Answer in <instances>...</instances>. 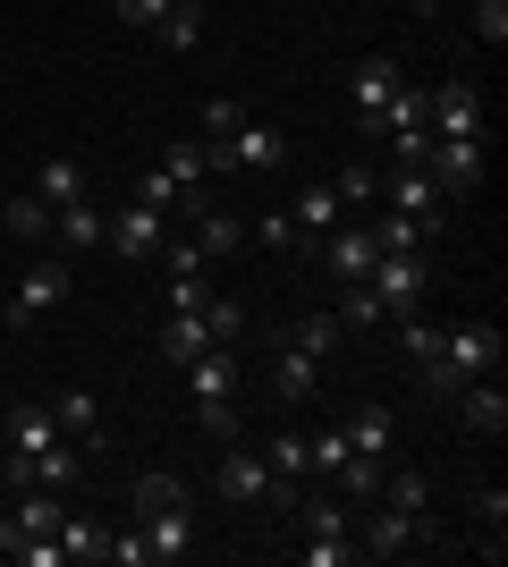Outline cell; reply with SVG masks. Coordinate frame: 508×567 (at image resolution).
I'll list each match as a JSON object with an SVG mask.
<instances>
[{"instance_id":"cell-40","label":"cell","mask_w":508,"mask_h":567,"mask_svg":"<svg viewBox=\"0 0 508 567\" xmlns=\"http://www.w3.org/2000/svg\"><path fill=\"white\" fill-rule=\"evenodd\" d=\"M305 457H314V474H339V466H348V432H314V441H305Z\"/></svg>"},{"instance_id":"cell-48","label":"cell","mask_w":508,"mask_h":567,"mask_svg":"<svg viewBox=\"0 0 508 567\" xmlns=\"http://www.w3.org/2000/svg\"><path fill=\"white\" fill-rule=\"evenodd\" d=\"M136 204H162V213H178V187H169L162 169H145V178H136Z\"/></svg>"},{"instance_id":"cell-15","label":"cell","mask_w":508,"mask_h":567,"mask_svg":"<svg viewBox=\"0 0 508 567\" xmlns=\"http://www.w3.org/2000/svg\"><path fill=\"white\" fill-rule=\"evenodd\" d=\"M458 415H466V432H491V441H500L508 432V390H500V373H475L458 390Z\"/></svg>"},{"instance_id":"cell-30","label":"cell","mask_w":508,"mask_h":567,"mask_svg":"<svg viewBox=\"0 0 508 567\" xmlns=\"http://www.w3.org/2000/svg\"><path fill=\"white\" fill-rule=\"evenodd\" d=\"M382 508H407V517H433V483H424V474H398V466H390V474H382Z\"/></svg>"},{"instance_id":"cell-28","label":"cell","mask_w":508,"mask_h":567,"mask_svg":"<svg viewBox=\"0 0 508 567\" xmlns=\"http://www.w3.org/2000/svg\"><path fill=\"white\" fill-rule=\"evenodd\" d=\"M373 237H382V255H424L440 229H424V220H407V213H382V220H373Z\"/></svg>"},{"instance_id":"cell-45","label":"cell","mask_w":508,"mask_h":567,"mask_svg":"<svg viewBox=\"0 0 508 567\" xmlns=\"http://www.w3.org/2000/svg\"><path fill=\"white\" fill-rule=\"evenodd\" d=\"M229 127H246V102L212 94V102H204V136H229Z\"/></svg>"},{"instance_id":"cell-42","label":"cell","mask_w":508,"mask_h":567,"mask_svg":"<svg viewBox=\"0 0 508 567\" xmlns=\"http://www.w3.org/2000/svg\"><path fill=\"white\" fill-rule=\"evenodd\" d=\"M297 517H305V534H348V508H339V499H297Z\"/></svg>"},{"instance_id":"cell-21","label":"cell","mask_w":508,"mask_h":567,"mask_svg":"<svg viewBox=\"0 0 508 567\" xmlns=\"http://www.w3.org/2000/svg\"><path fill=\"white\" fill-rule=\"evenodd\" d=\"M51 424H60V441H76V450H94V441H102L94 390H60V399H51Z\"/></svg>"},{"instance_id":"cell-11","label":"cell","mask_w":508,"mask_h":567,"mask_svg":"<svg viewBox=\"0 0 508 567\" xmlns=\"http://www.w3.org/2000/svg\"><path fill=\"white\" fill-rule=\"evenodd\" d=\"M500 348H508V339L491 331V322H449V331H440V355H449L466 381H475V373H500Z\"/></svg>"},{"instance_id":"cell-18","label":"cell","mask_w":508,"mask_h":567,"mask_svg":"<svg viewBox=\"0 0 508 567\" xmlns=\"http://www.w3.org/2000/svg\"><path fill=\"white\" fill-rule=\"evenodd\" d=\"M34 195H43L51 213H60V204H85V162H76V153H43V169H34Z\"/></svg>"},{"instance_id":"cell-14","label":"cell","mask_w":508,"mask_h":567,"mask_svg":"<svg viewBox=\"0 0 508 567\" xmlns=\"http://www.w3.org/2000/svg\"><path fill=\"white\" fill-rule=\"evenodd\" d=\"M322 381H331V364H314V355L297 348H280V364H271V390H280V406H305V399H322Z\"/></svg>"},{"instance_id":"cell-33","label":"cell","mask_w":508,"mask_h":567,"mask_svg":"<svg viewBox=\"0 0 508 567\" xmlns=\"http://www.w3.org/2000/svg\"><path fill=\"white\" fill-rule=\"evenodd\" d=\"M60 517H69L60 492H18V543L25 534H60Z\"/></svg>"},{"instance_id":"cell-13","label":"cell","mask_w":508,"mask_h":567,"mask_svg":"<svg viewBox=\"0 0 508 567\" xmlns=\"http://www.w3.org/2000/svg\"><path fill=\"white\" fill-rule=\"evenodd\" d=\"M204 348H220L212 322H204V306L195 313H162V331H153V355H162V364H195Z\"/></svg>"},{"instance_id":"cell-10","label":"cell","mask_w":508,"mask_h":567,"mask_svg":"<svg viewBox=\"0 0 508 567\" xmlns=\"http://www.w3.org/2000/svg\"><path fill=\"white\" fill-rule=\"evenodd\" d=\"M364 288L390 306V322H398V313H415V306H424V255H382L373 271H364Z\"/></svg>"},{"instance_id":"cell-35","label":"cell","mask_w":508,"mask_h":567,"mask_svg":"<svg viewBox=\"0 0 508 567\" xmlns=\"http://www.w3.org/2000/svg\"><path fill=\"white\" fill-rule=\"evenodd\" d=\"M382 474H390V457H348L331 483H339L348 499H382Z\"/></svg>"},{"instance_id":"cell-26","label":"cell","mask_w":508,"mask_h":567,"mask_svg":"<svg viewBox=\"0 0 508 567\" xmlns=\"http://www.w3.org/2000/svg\"><path fill=\"white\" fill-rule=\"evenodd\" d=\"M60 550H69V559H111V525L102 517H60Z\"/></svg>"},{"instance_id":"cell-24","label":"cell","mask_w":508,"mask_h":567,"mask_svg":"<svg viewBox=\"0 0 508 567\" xmlns=\"http://www.w3.org/2000/svg\"><path fill=\"white\" fill-rule=\"evenodd\" d=\"M51 441H60L51 406H18V415H9V457H43Z\"/></svg>"},{"instance_id":"cell-5","label":"cell","mask_w":508,"mask_h":567,"mask_svg":"<svg viewBox=\"0 0 508 567\" xmlns=\"http://www.w3.org/2000/svg\"><path fill=\"white\" fill-rule=\"evenodd\" d=\"M204 162H212L220 178H229V169H280V162H289V136L263 127V118H246V127H229V136L204 144Z\"/></svg>"},{"instance_id":"cell-38","label":"cell","mask_w":508,"mask_h":567,"mask_svg":"<svg viewBox=\"0 0 508 567\" xmlns=\"http://www.w3.org/2000/svg\"><path fill=\"white\" fill-rule=\"evenodd\" d=\"M204 322H212V339L229 348V339L246 331V306H238V297H204Z\"/></svg>"},{"instance_id":"cell-25","label":"cell","mask_w":508,"mask_h":567,"mask_svg":"<svg viewBox=\"0 0 508 567\" xmlns=\"http://www.w3.org/2000/svg\"><path fill=\"white\" fill-rule=\"evenodd\" d=\"M398 85H407V76H398V60H364V69H356V118H373Z\"/></svg>"},{"instance_id":"cell-3","label":"cell","mask_w":508,"mask_h":567,"mask_svg":"<svg viewBox=\"0 0 508 567\" xmlns=\"http://www.w3.org/2000/svg\"><path fill=\"white\" fill-rule=\"evenodd\" d=\"M297 255H314L322 271H339V280H364L373 262H382V237H373V220H339V229H322V237H305Z\"/></svg>"},{"instance_id":"cell-46","label":"cell","mask_w":508,"mask_h":567,"mask_svg":"<svg viewBox=\"0 0 508 567\" xmlns=\"http://www.w3.org/2000/svg\"><path fill=\"white\" fill-rule=\"evenodd\" d=\"M111 559H120V567H153V543H145V525H127V534H111Z\"/></svg>"},{"instance_id":"cell-22","label":"cell","mask_w":508,"mask_h":567,"mask_svg":"<svg viewBox=\"0 0 508 567\" xmlns=\"http://www.w3.org/2000/svg\"><path fill=\"white\" fill-rule=\"evenodd\" d=\"M51 237H60L69 255H94L102 237H111V220H102L94 204H60V213H51Z\"/></svg>"},{"instance_id":"cell-6","label":"cell","mask_w":508,"mask_h":567,"mask_svg":"<svg viewBox=\"0 0 508 567\" xmlns=\"http://www.w3.org/2000/svg\"><path fill=\"white\" fill-rule=\"evenodd\" d=\"M102 246H111L120 262H153V255L169 246V213H162V204H120V213H111V237H102Z\"/></svg>"},{"instance_id":"cell-27","label":"cell","mask_w":508,"mask_h":567,"mask_svg":"<svg viewBox=\"0 0 508 567\" xmlns=\"http://www.w3.org/2000/svg\"><path fill=\"white\" fill-rule=\"evenodd\" d=\"M297 348L314 355V364H339V348H348V331H339V313H305V322H297Z\"/></svg>"},{"instance_id":"cell-37","label":"cell","mask_w":508,"mask_h":567,"mask_svg":"<svg viewBox=\"0 0 508 567\" xmlns=\"http://www.w3.org/2000/svg\"><path fill=\"white\" fill-rule=\"evenodd\" d=\"M331 195H339V204H348V213H356V204H382V169L348 162V169H339V178H331Z\"/></svg>"},{"instance_id":"cell-7","label":"cell","mask_w":508,"mask_h":567,"mask_svg":"<svg viewBox=\"0 0 508 567\" xmlns=\"http://www.w3.org/2000/svg\"><path fill=\"white\" fill-rule=\"evenodd\" d=\"M424 178H433L440 195H475L484 187V144L475 136H433L424 144Z\"/></svg>"},{"instance_id":"cell-31","label":"cell","mask_w":508,"mask_h":567,"mask_svg":"<svg viewBox=\"0 0 508 567\" xmlns=\"http://www.w3.org/2000/svg\"><path fill=\"white\" fill-rule=\"evenodd\" d=\"M153 34H162L169 51H195V43H204V0H169V18L153 25Z\"/></svg>"},{"instance_id":"cell-50","label":"cell","mask_w":508,"mask_h":567,"mask_svg":"<svg viewBox=\"0 0 508 567\" xmlns=\"http://www.w3.org/2000/svg\"><path fill=\"white\" fill-rule=\"evenodd\" d=\"M407 9H415V18H433V9H440V0H407Z\"/></svg>"},{"instance_id":"cell-8","label":"cell","mask_w":508,"mask_h":567,"mask_svg":"<svg viewBox=\"0 0 508 567\" xmlns=\"http://www.w3.org/2000/svg\"><path fill=\"white\" fill-rule=\"evenodd\" d=\"M415 543H433V517H407V508H373L356 534V559H407Z\"/></svg>"},{"instance_id":"cell-41","label":"cell","mask_w":508,"mask_h":567,"mask_svg":"<svg viewBox=\"0 0 508 567\" xmlns=\"http://www.w3.org/2000/svg\"><path fill=\"white\" fill-rule=\"evenodd\" d=\"M415 381H424L433 399H458V390H466V373L449 364V355H433V364H415Z\"/></svg>"},{"instance_id":"cell-34","label":"cell","mask_w":508,"mask_h":567,"mask_svg":"<svg viewBox=\"0 0 508 567\" xmlns=\"http://www.w3.org/2000/svg\"><path fill=\"white\" fill-rule=\"evenodd\" d=\"M153 508H187V474H136V517Z\"/></svg>"},{"instance_id":"cell-4","label":"cell","mask_w":508,"mask_h":567,"mask_svg":"<svg viewBox=\"0 0 508 567\" xmlns=\"http://www.w3.org/2000/svg\"><path fill=\"white\" fill-rule=\"evenodd\" d=\"M69 306V262L60 255H34L18 271V297H9V322H18V331H34V322H51V313Z\"/></svg>"},{"instance_id":"cell-43","label":"cell","mask_w":508,"mask_h":567,"mask_svg":"<svg viewBox=\"0 0 508 567\" xmlns=\"http://www.w3.org/2000/svg\"><path fill=\"white\" fill-rule=\"evenodd\" d=\"M204 297H212V288H204V271H169V313H195Z\"/></svg>"},{"instance_id":"cell-39","label":"cell","mask_w":508,"mask_h":567,"mask_svg":"<svg viewBox=\"0 0 508 567\" xmlns=\"http://www.w3.org/2000/svg\"><path fill=\"white\" fill-rule=\"evenodd\" d=\"M297 559H305V567H348V559H356V543H348V534H314Z\"/></svg>"},{"instance_id":"cell-32","label":"cell","mask_w":508,"mask_h":567,"mask_svg":"<svg viewBox=\"0 0 508 567\" xmlns=\"http://www.w3.org/2000/svg\"><path fill=\"white\" fill-rule=\"evenodd\" d=\"M263 466L280 474V492L297 499V474H314V457H305V441H297V432H280V441H271V450H263Z\"/></svg>"},{"instance_id":"cell-9","label":"cell","mask_w":508,"mask_h":567,"mask_svg":"<svg viewBox=\"0 0 508 567\" xmlns=\"http://www.w3.org/2000/svg\"><path fill=\"white\" fill-rule=\"evenodd\" d=\"M424 127H433V136H475L484 144V94H475L466 76L433 85V94H424Z\"/></svg>"},{"instance_id":"cell-47","label":"cell","mask_w":508,"mask_h":567,"mask_svg":"<svg viewBox=\"0 0 508 567\" xmlns=\"http://www.w3.org/2000/svg\"><path fill=\"white\" fill-rule=\"evenodd\" d=\"M475 34H484V43H508V0H475Z\"/></svg>"},{"instance_id":"cell-2","label":"cell","mask_w":508,"mask_h":567,"mask_svg":"<svg viewBox=\"0 0 508 567\" xmlns=\"http://www.w3.org/2000/svg\"><path fill=\"white\" fill-rule=\"evenodd\" d=\"M220 499L229 508H280V517H297V499L280 492V474L263 466V450H220Z\"/></svg>"},{"instance_id":"cell-17","label":"cell","mask_w":508,"mask_h":567,"mask_svg":"<svg viewBox=\"0 0 508 567\" xmlns=\"http://www.w3.org/2000/svg\"><path fill=\"white\" fill-rule=\"evenodd\" d=\"M339 432H348V457H390L398 450V415H390V406H356Z\"/></svg>"},{"instance_id":"cell-1","label":"cell","mask_w":508,"mask_h":567,"mask_svg":"<svg viewBox=\"0 0 508 567\" xmlns=\"http://www.w3.org/2000/svg\"><path fill=\"white\" fill-rule=\"evenodd\" d=\"M187 373V390H195V415H204V432H238V364H229V348H204L195 364H178Z\"/></svg>"},{"instance_id":"cell-12","label":"cell","mask_w":508,"mask_h":567,"mask_svg":"<svg viewBox=\"0 0 508 567\" xmlns=\"http://www.w3.org/2000/svg\"><path fill=\"white\" fill-rule=\"evenodd\" d=\"M382 204L390 213H407V220H424V229H440V187L424 178V162H398L382 178Z\"/></svg>"},{"instance_id":"cell-49","label":"cell","mask_w":508,"mask_h":567,"mask_svg":"<svg viewBox=\"0 0 508 567\" xmlns=\"http://www.w3.org/2000/svg\"><path fill=\"white\" fill-rule=\"evenodd\" d=\"M255 237H263V246H297V220L289 213H263V220H255Z\"/></svg>"},{"instance_id":"cell-23","label":"cell","mask_w":508,"mask_h":567,"mask_svg":"<svg viewBox=\"0 0 508 567\" xmlns=\"http://www.w3.org/2000/svg\"><path fill=\"white\" fill-rule=\"evenodd\" d=\"M246 246V220L238 213H212V204H204V213H195V255L212 262V255H238Z\"/></svg>"},{"instance_id":"cell-44","label":"cell","mask_w":508,"mask_h":567,"mask_svg":"<svg viewBox=\"0 0 508 567\" xmlns=\"http://www.w3.org/2000/svg\"><path fill=\"white\" fill-rule=\"evenodd\" d=\"M111 18H120V25H145V34H153V25L169 18V0H111Z\"/></svg>"},{"instance_id":"cell-20","label":"cell","mask_w":508,"mask_h":567,"mask_svg":"<svg viewBox=\"0 0 508 567\" xmlns=\"http://www.w3.org/2000/svg\"><path fill=\"white\" fill-rule=\"evenodd\" d=\"M289 220H297V246H305V237L339 229V220H348V204H339L331 187H297V195H289Z\"/></svg>"},{"instance_id":"cell-29","label":"cell","mask_w":508,"mask_h":567,"mask_svg":"<svg viewBox=\"0 0 508 567\" xmlns=\"http://www.w3.org/2000/svg\"><path fill=\"white\" fill-rule=\"evenodd\" d=\"M382 322H390V306L364 280H348V297H339V331H382Z\"/></svg>"},{"instance_id":"cell-16","label":"cell","mask_w":508,"mask_h":567,"mask_svg":"<svg viewBox=\"0 0 508 567\" xmlns=\"http://www.w3.org/2000/svg\"><path fill=\"white\" fill-rule=\"evenodd\" d=\"M162 178L178 187V204H187V213H204V178H212V162H204V144H187V136H178V144L162 153Z\"/></svg>"},{"instance_id":"cell-36","label":"cell","mask_w":508,"mask_h":567,"mask_svg":"<svg viewBox=\"0 0 508 567\" xmlns=\"http://www.w3.org/2000/svg\"><path fill=\"white\" fill-rule=\"evenodd\" d=\"M0 220H9V237H25V246H34V237H51V204H43L34 187H25V195H18V204H9Z\"/></svg>"},{"instance_id":"cell-19","label":"cell","mask_w":508,"mask_h":567,"mask_svg":"<svg viewBox=\"0 0 508 567\" xmlns=\"http://www.w3.org/2000/svg\"><path fill=\"white\" fill-rule=\"evenodd\" d=\"M136 525H145L153 559H187L195 550V508H153V517H136Z\"/></svg>"}]
</instances>
